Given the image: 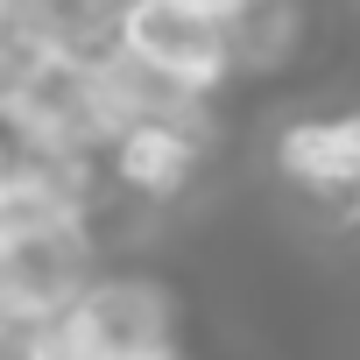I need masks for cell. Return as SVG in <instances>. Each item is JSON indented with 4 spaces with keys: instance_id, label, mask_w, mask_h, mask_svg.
Returning <instances> with one entry per match:
<instances>
[{
    "instance_id": "6da1fadb",
    "label": "cell",
    "mask_w": 360,
    "mask_h": 360,
    "mask_svg": "<svg viewBox=\"0 0 360 360\" xmlns=\"http://www.w3.org/2000/svg\"><path fill=\"white\" fill-rule=\"evenodd\" d=\"M29 353L64 360H162L176 353V290L155 276H92L71 311L43 332H29Z\"/></svg>"
},
{
    "instance_id": "7a4b0ae2",
    "label": "cell",
    "mask_w": 360,
    "mask_h": 360,
    "mask_svg": "<svg viewBox=\"0 0 360 360\" xmlns=\"http://www.w3.org/2000/svg\"><path fill=\"white\" fill-rule=\"evenodd\" d=\"M113 43L127 57H141L148 71L191 85V92H226L240 71H233V36L219 15H198L184 0H120L113 8Z\"/></svg>"
},
{
    "instance_id": "3957f363",
    "label": "cell",
    "mask_w": 360,
    "mask_h": 360,
    "mask_svg": "<svg viewBox=\"0 0 360 360\" xmlns=\"http://www.w3.org/2000/svg\"><path fill=\"white\" fill-rule=\"evenodd\" d=\"M92 276H99L92 269V219L50 226V233H36V240L0 255V311L22 325V353H29V332L57 325Z\"/></svg>"
},
{
    "instance_id": "277c9868",
    "label": "cell",
    "mask_w": 360,
    "mask_h": 360,
    "mask_svg": "<svg viewBox=\"0 0 360 360\" xmlns=\"http://www.w3.org/2000/svg\"><path fill=\"white\" fill-rule=\"evenodd\" d=\"M212 148L219 141L198 134V127H184V120H134V127H120L106 141L99 169L113 176L120 191H134V198H176V191H191V176L205 169Z\"/></svg>"
},
{
    "instance_id": "5b68a950",
    "label": "cell",
    "mask_w": 360,
    "mask_h": 360,
    "mask_svg": "<svg viewBox=\"0 0 360 360\" xmlns=\"http://www.w3.org/2000/svg\"><path fill=\"white\" fill-rule=\"evenodd\" d=\"M276 169L311 198L360 191V113H304L276 134Z\"/></svg>"
},
{
    "instance_id": "8992f818",
    "label": "cell",
    "mask_w": 360,
    "mask_h": 360,
    "mask_svg": "<svg viewBox=\"0 0 360 360\" xmlns=\"http://www.w3.org/2000/svg\"><path fill=\"white\" fill-rule=\"evenodd\" d=\"M297 29H304L297 0H240V15L226 22V36H233V71H240V78L283 71L290 50H297Z\"/></svg>"
},
{
    "instance_id": "52a82bcc",
    "label": "cell",
    "mask_w": 360,
    "mask_h": 360,
    "mask_svg": "<svg viewBox=\"0 0 360 360\" xmlns=\"http://www.w3.org/2000/svg\"><path fill=\"white\" fill-rule=\"evenodd\" d=\"M64 22H71V0H0V43L15 57L43 50V43H64Z\"/></svg>"
},
{
    "instance_id": "ba28073f",
    "label": "cell",
    "mask_w": 360,
    "mask_h": 360,
    "mask_svg": "<svg viewBox=\"0 0 360 360\" xmlns=\"http://www.w3.org/2000/svg\"><path fill=\"white\" fill-rule=\"evenodd\" d=\"M184 8H198V15H219V22H233V15H240V0H184Z\"/></svg>"
},
{
    "instance_id": "9c48e42d",
    "label": "cell",
    "mask_w": 360,
    "mask_h": 360,
    "mask_svg": "<svg viewBox=\"0 0 360 360\" xmlns=\"http://www.w3.org/2000/svg\"><path fill=\"white\" fill-rule=\"evenodd\" d=\"M8 71H15V50H8V43H0V92H8Z\"/></svg>"
},
{
    "instance_id": "30bf717a",
    "label": "cell",
    "mask_w": 360,
    "mask_h": 360,
    "mask_svg": "<svg viewBox=\"0 0 360 360\" xmlns=\"http://www.w3.org/2000/svg\"><path fill=\"white\" fill-rule=\"evenodd\" d=\"M71 8H78V0H71Z\"/></svg>"
}]
</instances>
